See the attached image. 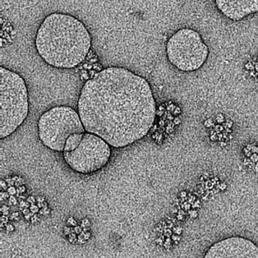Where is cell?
<instances>
[{"label": "cell", "instance_id": "obj_1", "mask_svg": "<svg viewBox=\"0 0 258 258\" xmlns=\"http://www.w3.org/2000/svg\"><path fill=\"white\" fill-rule=\"evenodd\" d=\"M78 111L86 131L119 149L147 135L156 104L145 78L124 68L110 67L83 86Z\"/></svg>", "mask_w": 258, "mask_h": 258}, {"label": "cell", "instance_id": "obj_2", "mask_svg": "<svg viewBox=\"0 0 258 258\" xmlns=\"http://www.w3.org/2000/svg\"><path fill=\"white\" fill-rule=\"evenodd\" d=\"M92 39L82 22L64 13H52L40 24L35 47L42 59L52 67L72 69L87 58Z\"/></svg>", "mask_w": 258, "mask_h": 258}, {"label": "cell", "instance_id": "obj_3", "mask_svg": "<svg viewBox=\"0 0 258 258\" xmlns=\"http://www.w3.org/2000/svg\"><path fill=\"white\" fill-rule=\"evenodd\" d=\"M28 112L25 80L16 72L0 68V138L13 134L26 120Z\"/></svg>", "mask_w": 258, "mask_h": 258}, {"label": "cell", "instance_id": "obj_4", "mask_svg": "<svg viewBox=\"0 0 258 258\" xmlns=\"http://www.w3.org/2000/svg\"><path fill=\"white\" fill-rule=\"evenodd\" d=\"M38 136L46 147L64 152L66 140L74 134L86 132L78 111L72 107H53L43 113L37 122Z\"/></svg>", "mask_w": 258, "mask_h": 258}, {"label": "cell", "instance_id": "obj_5", "mask_svg": "<svg viewBox=\"0 0 258 258\" xmlns=\"http://www.w3.org/2000/svg\"><path fill=\"white\" fill-rule=\"evenodd\" d=\"M166 54L170 64L176 69L191 72L203 66L209 56V49L197 31L182 28L169 39Z\"/></svg>", "mask_w": 258, "mask_h": 258}, {"label": "cell", "instance_id": "obj_6", "mask_svg": "<svg viewBox=\"0 0 258 258\" xmlns=\"http://www.w3.org/2000/svg\"><path fill=\"white\" fill-rule=\"evenodd\" d=\"M111 146L93 133H84L82 142L72 152H63V158L72 170L81 174L99 171L108 164Z\"/></svg>", "mask_w": 258, "mask_h": 258}, {"label": "cell", "instance_id": "obj_7", "mask_svg": "<svg viewBox=\"0 0 258 258\" xmlns=\"http://www.w3.org/2000/svg\"><path fill=\"white\" fill-rule=\"evenodd\" d=\"M205 257L258 258V247L244 237H229L212 244L207 250Z\"/></svg>", "mask_w": 258, "mask_h": 258}, {"label": "cell", "instance_id": "obj_8", "mask_svg": "<svg viewBox=\"0 0 258 258\" xmlns=\"http://www.w3.org/2000/svg\"><path fill=\"white\" fill-rule=\"evenodd\" d=\"M217 10L235 22L258 13V0H215Z\"/></svg>", "mask_w": 258, "mask_h": 258}, {"label": "cell", "instance_id": "obj_9", "mask_svg": "<svg viewBox=\"0 0 258 258\" xmlns=\"http://www.w3.org/2000/svg\"><path fill=\"white\" fill-rule=\"evenodd\" d=\"M84 134H74L67 139L64 145V152H69L76 149L84 138Z\"/></svg>", "mask_w": 258, "mask_h": 258}]
</instances>
